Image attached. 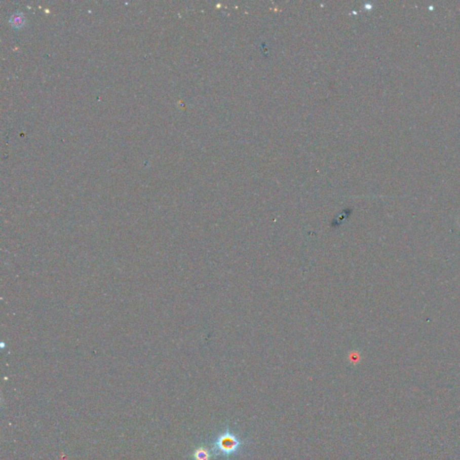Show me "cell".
<instances>
[{"instance_id":"cell-1","label":"cell","mask_w":460,"mask_h":460,"mask_svg":"<svg viewBox=\"0 0 460 460\" xmlns=\"http://www.w3.org/2000/svg\"><path fill=\"white\" fill-rule=\"evenodd\" d=\"M240 446L241 442L237 436L226 431L215 441L213 450L217 454H222L224 456H227L238 452Z\"/></svg>"},{"instance_id":"cell-2","label":"cell","mask_w":460,"mask_h":460,"mask_svg":"<svg viewBox=\"0 0 460 460\" xmlns=\"http://www.w3.org/2000/svg\"><path fill=\"white\" fill-rule=\"evenodd\" d=\"M10 23L15 26V27H21L24 25L25 23V18H24L23 14H14L11 18H10Z\"/></svg>"},{"instance_id":"cell-3","label":"cell","mask_w":460,"mask_h":460,"mask_svg":"<svg viewBox=\"0 0 460 460\" xmlns=\"http://www.w3.org/2000/svg\"><path fill=\"white\" fill-rule=\"evenodd\" d=\"M195 457L196 460H209L210 455L206 448H200L195 451Z\"/></svg>"}]
</instances>
